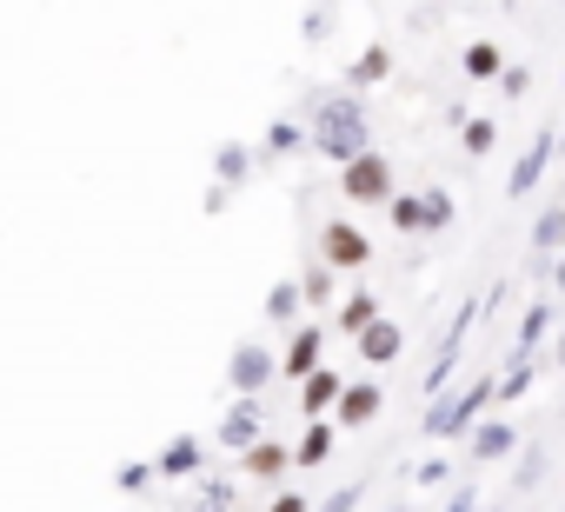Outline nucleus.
<instances>
[{
    "label": "nucleus",
    "mask_w": 565,
    "mask_h": 512,
    "mask_svg": "<svg viewBox=\"0 0 565 512\" xmlns=\"http://www.w3.org/2000/svg\"><path fill=\"white\" fill-rule=\"evenodd\" d=\"M307 147L320 153V160H333V167H347V160H360L373 140H366V107L353 100V94H320L313 100V120H307Z\"/></svg>",
    "instance_id": "nucleus-1"
},
{
    "label": "nucleus",
    "mask_w": 565,
    "mask_h": 512,
    "mask_svg": "<svg viewBox=\"0 0 565 512\" xmlns=\"http://www.w3.org/2000/svg\"><path fill=\"white\" fill-rule=\"evenodd\" d=\"M492 399H499V380H472L466 393H433V406H426V439H466V433L486 419Z\"/></svg>",
    "instance_id": "nucleus-2"
},
{
    "label": "nucleus",
    "mask_w": 565,
    "mask_h": 512,
    "mask_svg": "<svg viewBox=\"0 0 565 512\" xmlns=\"http://www.w3.org/2000/svg\"><path fill=\"white\" fill-rule=\"evenodd\" d=\"M386 220H393L399 233H446V226L459 220V206H452L446 186H406V193L386 200Z\"/></svg>",
    "instance_id": "nucleus-3"
},
{
    "label": "nucleus",
    "mask_w": 565,
    "mask_h": 512,
    "mask_svg": "<svg viewBox=\"0 0 565 512\" xmlns=\"http://www.w3.org/2000/svg\"><path fill=\"white\" fill-rule=\"evenodd\" d=\"M340 193H347L353 206H386V200L399 193V180H393V160H386L380 147H366L360 160H347V167H340Z\"/></svg>",
    "instance_id": "nucleus-4"
},
{
    "label": "nucleus",
    "mask_w": 565,
    "mask_h": 512,
    "mask_svg": "<svg viewBox=\"0 0 565 512\" xmlns=\"http://www.w3.org/2000/svg\"><path fill=\"white\" fill-rule=\"evenodd\" d=\"M320 260H327L333 274H360V267H373V239H366L353 220H327V226H320Z\"/></svg>",
    "instance_id": "nucleus-5"
},
{
    "label": "nucleus",
    "mask_w": 565,
    "mask_h": 512,
    "mask_svg": "<svg viewBox=\"0 0 565 512\" xmlns=\"http://www.w3.org/2000/svg\"><path fill=\"white\" fill-rule=\"evenodd\" d=\"M273 373H279V360H273L266 346H253V340H239L233 360H226V386H233L239 399H259V393L273 386Z\"/></svg>",
    "instance_id": "nucleus-6"
},
{
    "label": "nucleus",
    "mask_w": 565,
    "mask_h": 512,
    "mask_svg": "<svg viewBox=\"0 0 565 512\" xmlns=\"http://www.w3.org/2000/svg\"><path fill=\"white\" fill-rule=\"evenodd\" d=\"M552 147H558V127H539L532 140H525V153L512 160V180H505V200H525L539 180H545V167H552Z\"/></svg>",
    "instance_id": "nucleus-7"
},
{
    "label": "nucleus",
    "mask_w": 565,
    "mask_h": 512,
    "mask_svg": "<svg viewBox=\"0 0 565 512\" xmlns=\"http://www.w3.org/2000/svg\"><path fill=\"white\" fill-rule=\"evenodd\" d=\"M380 413H386V386H380V380H347V393H340V406H333V426L360 433V426H373Z\"/></svg>",
    "instance_id": "nucleus-8"
},
{
    "label": "nucleus",
    "mask_w": 565,
    "mask_h": 512,
    "mask_svg": "<svg viewBox=\"0 0 565 512\" xmlns=\"http://www.w3.org/2000/svg\"><path fill=\"white\" fill-rule=\"evenodd\" d=\"M239 472L253 479V486H279L294 472V446H279V439H259L253 452H239Z\"/></svg>",
    "instance_id": "nucleus-9"
},
{
    "label": "nucleus",
    "mask_w": 565,
    "mask_h": 512,
    "mask_svg": "<svg viewBox=\"0 0 565 512\" xmlns=\"http://www.w3.org/2000/svg\"><path fill=\"white\" fill-rule=\"evenodd\" d=\"M320 346H327V333H320V327H294L287 353H279V373H287V380L300 386L307 373H320V366H327V360H320Z\"/></svg>",
    "instance_id": "nucleus-10"
},
{
    "label": "nucleus",
    "mask_w": 565,
    "mask_h": 512,
    "mask_svg": "<svg viewBox=\"0 0 565 512\" xmlns=\"http://www.w3.org/2000/svg\"><path fill=\"white\" fill-rule=\"evenodd\" d=\"M353 353H360L366 366H393V360L406 353V333H399V320H386V313H380V320H373V327L353 340Z\"/></svg>",
    "instance_id": "nucleus-11"
},
{
    "label": "nucleus",
    "mask_w": 565,
    "mask_h": 512,
    "mask_svg": "<svg viewBox=\"0 0 565 512\" xmlns=\"http://www.w3.org/2000/svg\"><path fill=\"white\" fill-rule=\"evenodd\" d=\"M259 439H266V433H259V406H253V399H233V406L220 413V446H226V452H253Z\"/></svg>",
    "instance_id": "nucleus-12"
},
{
    "label": "nucleus",
    "mask_w": 565,
    "mask_h": 512,
    "mask_svg": "<svg viewBox=\"0 0 565 512\" xmlns=\"http://www.w3.org/2000/svg\"><path fill=\"white\" fill-rule=\"evenodd\" d=\"M153 466H160V479H200V472H206V446H200L193 433H173Z\"/></svg>",
    "instance_id": "nucleus-13"
},
{
    "label": "nucleus",
    "mask_w": 565,
    "mask_h": 512,
    "mask_svg": "<svg viewBox=\"0 0 565 512\" xmlns=\"http://www.w3.org/2000/svg\"><path fill=\"white\" fill-rule=\"evenodd\" d=\"M340 393H347V373L320 366V373H307V380H300V413H307V419H327V413L340 406Z\"/></svg>",
    "instance_id": "nucleus-14"
},
{
    "label": "nucleus",
    "mask_w": 565,
    "mask_h": 512,
    "mask_svg": "<svg viewBox=\"0 0 565 512\" xmlns=\"http://www.w3.org/2000/svg\"><path fill=\"white\" fill-rule=\"evenodd\" d=\"M466 452H472V459H505V452H519L512 419H479V426L466 433Z\"/></svg>",
    "instance_id": "nucleus-15"
},
{
    "label": "nucleus",
    "mask_w": 565,
    "mask_h": 512,
    "mask_svg": "<svg viewBox=\"0 0 565 512\" xmlns=\"http://www.w3.org/2000/svg\"><path fill=\"white\" fill-rule=\"evenodd\" d=\"M333 439H340L333 419H307V433H300V446H294V466H300V472L327 466V459H333Z\"/></svg>",
    "instance_id": "nucleus-16"
},
{
    "label": "nucleus",
    "mask_w": 565,
    "mask_h": 512,
    "mask_svg": "<svg viewBox=\"0 0 565 512\" xmlns=\"http://www.w3.org/2000/svg\"><path fill=\"white\" fill-rule=\"evenodd\" d=\"M393 74V47L386 41H373L366 54H353V67H347V94H360V87H380Z\"/></svg>",
    "instance_id": "nucleus-17"
},
{
    "label": "nucleus",
    "mask_w": 565,
    "mask_h": 512,
    "mask_svg": "<svg viewBox=\"0 0 565 512\" xmlns=\"http://www.w3.org/2000/svg\"><path fill=\"white\" fill-rule=\"evenodd\" d=\"M459 67H466V81H499V74H505V54H499L492 41H472V47L459 54Z\"/></svg>",
    "instance_id": "nucleus-18"
},
{
    "label": "nucleus",
    "mask_w": 565,
    "mask_h": 512,
    "mask_svg": "<svg viewBox=\"0 0 565 512\" xmlns=\"http://www.w3.org/2000/svg\"><path fill=\"white\" fill-rule=\"evenodd\" d=\"M373 320H380V294H347V300H340V333L360 340Z\"/></svg>",
    "instance_id": "nucleus-19"
},
{
    "label": "nucleus",
    "mask_w": 565,
    "mask_h": 512,
    "mask_svg": "<svg viewBox=\"0 0 565 512\" xmlns=\"http://www.w3.org/2000/svg\"><path fill=\"white\" fill-rule=\"evenodd\" d=\"M552 333V307L539 300V307H525V320H519V340H512V360H532V346Z\"/></svg>",
    "instance_id": "nucleus-20"
},
{
    "label": "nucleus",
    "mask_w": 565,
    "mask_h": 512,
    "mask_svg": "<svg viewBox=\"0 0 565 512\" xmlns=\"http://www.w3.org/2000/svg\"><path fill=\"white\" fill-rule=\"evenodd\" d=\"M300 307H307V300H300V280H279V287L266 294V320H273V327H294Z\"/></svg>",
    "instance_id": "nucleus-21"
},
{
    "label": "nucleus",
    "mask_w": 565,
    "mask_h": 512,
    "mask_svg": "<svg viewBox=\"0 0 565 512\" xmlns=\"http://www.w3.org/2000/svg\"><path fill=\"white\" fill-rule=\"evenodd\" d=\"M253 167V153H246V140H226L220 153H213V173H220V186H239V173Z\"/></svg>",
    "instance_id": "nucleus-22"
},
{
    "label": "nucleus",
    "mask_w": 565,
    "mask_h": 512,
    "mask_svg": "<svg viewBox=\"0 0 565 512\" xmlns=\"http://www.w3.org/2000/svg\"><path fill=\"white\" fill-rule=\"evenodd\" d=\"M333 280H340V274H333L327 260H313V267L300 274V300H307V307H327V300H333Z\"/></svg>",
    "instance_id": "nucleus-23"
},
{
    "label": "nucleus",
    "mask_w": 565,
    "mask_h": 512,
    "mask_svg": "<svg viewBox=\"0 0 565 512\" xmlns=\"http://www.w3.org/2000/svg\"><path fill=\"white\" fill-rule=\"evenodd\" d=\"M532 246H539V253H558V246H565V200L539 213V226H532Z\"/></svg>",
    "instance_id": "nucleus-24"
},
{
    "label": "nucleus",
    "mask_w": 565,
    "mask_h": 512,
    "mask_svg": "<svg viewBox=\"0 0 565 512\" xmlns=\"http://www.w3.org/2000/svg\"><path fill=\"white\" fill-rule=\"evenodd\" d=\"M233 492H239L233 479H200L193 486V512H233Z\"/></svg>",
    "instance_id": "nucleus-25"
},
{
    "label": "nucleus",
    "mask_w": 565,
    "mask_h": 512,
    "mask_svg": "<svg viewBox=\"0 0 565 512\" xmlns=\"http://www.w3.org/2000/svg\"><path fill=\"white\" fill-rule=\"evenodd\" d=\"M459 147H466L472 160H486V153L499 147V127H492V120H466V127H459Z\"/></svg>",
    "instance_id": "nucleus-26"
},
{
    "label": "nucleus",
    "mask_w": 565,
    "mask_h": 512,
    "mask_svg": "<svg viewBox=\"0 0 565 512\" xmlns=\"http://www.w3.org/2000/svg\"><path fill=\"white\" fill-rule=\"evenodd\" d=\"M525 393H532V360H512L505 380H499V399L512 406V399H525ZM499 399H492V406H499Z\"/></svg>",
    "instance_id": "nucleus-27"
},
{
    "label": "nucleus",
    "mask_w": 565,
    "mask_h": 512,
    "mask_svg": "<svg viewBox=\"0 0 565 512\" xmlns=\"http://www.w3.org/2000/svg\"><path fill=\"white\" fill-rule=\"evenodd\" d=\"M153 479H160V466H153V459H127V466L114 472V486H120V492H147Z\"/></svg>",
    "instance_id": "nucleus-28"
},
{
    "label": "nucleus",
    "mask_w": 565,
    "mask_h": 512,
    "mask_svg": "<svg viewBox=\"0 0 565 512\" xmlns=\"http://www.w3.org/2000/svg\"><path fill=\"white\" fill-rule=\"evenodd\" d=\"M294 147H307V127L300 120H273L266 127V153H294Z\"/></svg>",
    "instance_id": "nucleus-29"
},
{
    "label": "nucleus",
    "mask_w": 565,
    "mask_h": 512,
    "mask_svg": "<svg viewBox=\"0 0 565 512\" xmlns=\"http://www.w3.org/2000/svg\"><path fill=\"white\" fill-rule=\"evenodd\" d=\"M360 499H366V486L353 479V486H340L333 499H320V512H360Z\"/></svg>",
    "instance_id": "nucleus-30"
},
{
    "label": "nucleus",
    "mask_w": 565,
    "mask_h": 512,
    "mask_svg": "<svg viewBox=\"0 0 565 512\" xmlns=\"http://www.w3.org/2000/svg\"><path fill=\"white\" fill-rule=\"evenodd\" d=\"M525 87H532V74H525V67H519V61H512V67H505V74H499V94H505V100H519V94H525Z\"/></svg>",
    "instance_id": "nucleus-31"
},
{
    "label": "nucleus",
    "mask_w": 565,
    "mask_h": 512,
    "mask_svg": "<svg viewBox=\"0 0 565 512\" xmlns=\"http://www.w3.org/2000/svg\"><path fill=\"white\" fill-rule=\"evenodd\" d=\"M266 512H313V499H307V492H273Z\"/></svg>",
    "instance_id": "nucleus-32"
},
{
    "label": "nucleus",
    "mask_w": 565,
    "mask_h": 512,
    "mask_svg": "<svg viewBox=\"0 0 565 512\" xmlns=\"http://www.w3.org/2000/svg\"><path fill=\"white\" fill-rule=\"evenodd\" d=\"M446 472H452V466H446V459H419V466H413V479H419V486H439V479H446Z\"/></svg>",
    "instance_id": "nucleus-33"
},
{
    "label": "nucleus",
    "mask_w": 565,
    "mask_h": 512,
    "mask_svg": "<svg viewBox=\"0 0 565 512\" xmlns=\"http://www.w3.org/2000/svg\"><path fill=\"white\" fill-rule=\"evenodd\" d=\"M446 512H479V499H472V486H459V492L446 499Z\"/></svg>",
    "instance_id": "nucleus-34"
},
{
    "label": "nucleus",
    "mask_w": 565,
    "mask_h": 512,
    "mask_svg": "<svg viewBox=\"0 0 565 512\" xmlns=\"http://www.w3.org/2000/svg\"><path fill=\"white\" fill-rule=\"evenodd\" d=\"M552 280H558V294H565V246H558V274H552Z\"/></svg>",
    "instance_id": "nucleus-35"
},
{
    "label": "nucleus",
    "mask_w": 565,
    "mask_h": 512,
    "mask_svg": "<svg viewBox=\"0 0 565 512\" xmlns=\"http://www.w3.org/2000/svg\"><path fill=\"white\" fill-rule=\"evenodd\" d=\"M552 346H558V373H565V333H558V340H552Z\"/></svg>",
    "instance_id": "nucleus-36"
},
{
    "label": "nucleus",
    "mask_w": 565,
    "mask_h": 512,
    "mask_svg": "<svg viewBox=\"0 0 565 512\" xmlns=\"http://www.w3.org/2000/svg\"><path fill=\"white\" fill-rule=\"evenodd\" d=\"M486 512H505V505H486Z\"/></svg>",
    "instance_id": "nucleus-37"
},
{
    "label": "nucleus",
    "mask_w": 565,
    "mask_h": 512,
    "mask_svg": "<svg viewBox=\"0 0 565 512\" xmlns=\"http://www.w3.org/2000/svg\"><path fill=\"white\" fill-rule=\"evenodd\" d=\"M558 512H565V505H558Z\"/></svg>",
    "instance_id": "nucleus-38"
}]
</instances>
